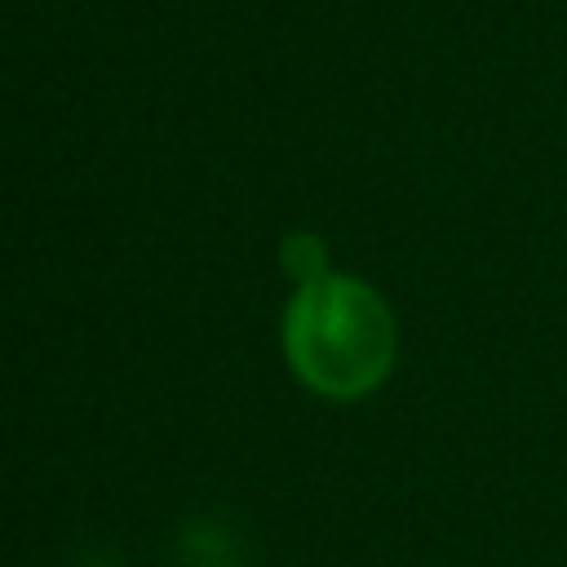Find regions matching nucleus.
I'll use <instances>...</instances> for the list:
<instances>
[{"instance_id": "obj_2", "label": "nucleus", "mask_w": 567, "mask_h": 567, "mask_svg": "<svg viewBox=\"0 0 567 567\" xmlns=\"http://www.w3.org/2000/svg\"><path fill=\"white\" fill-rule=\"evenodd\" d=\"M279 266L297 279V288H301V284H315V279L328 275V248H323L319 235L297 230V235H288V239L279 244Z\"/></svg>"}, {"instance_id": "obj_1", "label": "nucleus", "mask_w": 567, "mask_h": 567, "mask_svg": "<svg viewBox=\"0 0 567 567\" xmlns=\"http://www.w3.org/2000/svg\"><path fill=\"white\" fill-rule=\"evenodd\" d=\"M284 350L301 385L315 394L363 399L390 377L399 328L372 284L328 270L292 292L284 315Z\"/></svg>"}]
</instances>
